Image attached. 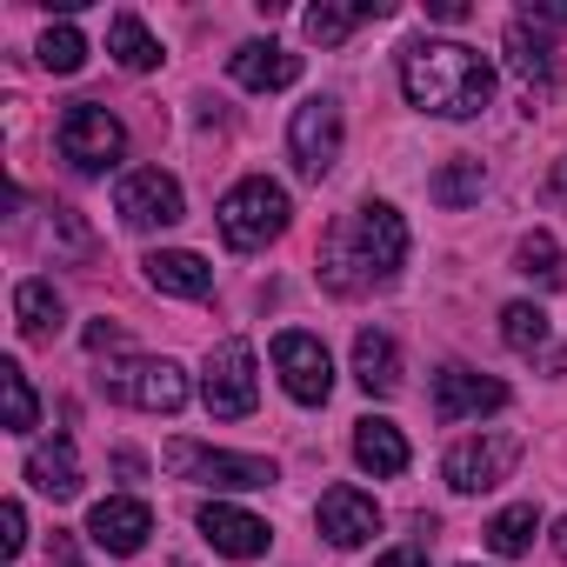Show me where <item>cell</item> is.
<instances>
[{
    "mask_svg": "<svg viewBox=\"0 0 567 567\" xmlns=\"http://www.w3.org/2000/svg\"><path fill=\"white\" fill-rule=\"evenodd\" d=\"M501 341L520 354V361H540L547 374H567V348H554V328L534 301H507L501 308Z\"/></svg>",
    "mask_w": 567,
    "mask_h": 567,
    "instance_id": "18",
    "label": "cell"
},
{
    "mask_svg": "<svg viewBox=\"0 0 567 567\" xmlns=\"http://www.w3.org/2000/svg\"><path fill=\"white\" fill-rule=\"evenodd\" d=\"M54 147H61V161H68L74 174H107V167H121V154H127V127H121L101 101H74V107L61 114V127H54Z\"/></svg>",
    "mask_w": 567,
    "mask_h": 567,
    "instance_id": "4",
    "label": "cell"
},
{
    "mask_svg": "<svg viewBox=\"0 0 567 567\" xmlns=\"http://www.w3.org/2000/svg\"><path fill=\"white\" fill-rule=\"evenodd\" d=\"M274 374L301 408H328V394H334V361H328L321 334H301V328L274 334Z\"/></svg>",
    "mask_w": 567,
    "mask_h": 567,
    "instance_id": "10",
    "label": "cell"
},
{
    "mask_svg": "<svg viewBox=\"0 0 567 567\" xmlns=\"http://www.w3.org/2000/svg\"><path fill=\"white\" fill-rule=\"evenodd\" d=\"M200 401L214 421H247L260 408V381H254V348L247 341H220L200 368Z\"/></svg>",
    "mask_w": 567,
    "mask_h": 567,
    "instance_id": "7",
    "label": "cell"
},
{
    "mask_svg": "<svg viewBox=\"0 0 567 567\" xmlns=\"http://www.w3.org/2000/svg\"><path fill=\"white\" fill-rule=\"evenodd\" d=\"M427 21H467V0H427Z\"/></svg>",
    "mask_w": 567,
    "mask_h": 567,
    "instance_id": "34",
    "label": "cell"
},
{
    "mask_svg": "<svg viewBox=\"0 0 567 567\" xmlns=\"http://www.w3.org/2000/svg\"><path fill=\"white\" fill-rule=\"evenodd\" d=\"M200 534H207V547H214V554H227V560H260V554H267V540H274L260 514L227 507V501H207V507H200Z\"/></svg>",
    "mask_w": 567,
    "mask_h": 567,
    "instance_id": "16",
    "label": "cell"
},
{
    "mask_svg": "<svg viewBox=\"0 0 567 567\" xmlns=\"http://www.w3.org/2000/svg\"><path fill=\"white\" fill-rule=\"evenodd\" d=\"M394 8H388V0H361V8H328V0H321V8H308V41L315 48H341L354 28H368V21H388Z\"/></svg>",
    "mask_w": 567,
    "mask_h": 567,
    "instance_id": "24",
    "label": "cell"
},
{
    "mask_svg": "<svg viewBox=\"0 0 567 567\" xmlns=\"http://www.w3.org/2000/svg\"><path fill=\"white\" fill-rule=\"evenodd\" d=\"M481 187H487V167L474 161V154H461V161H447L434 181H427V194H434V207H467V200H481Z\"/></svg>",
    "mask_w": 567,
    "mask_h": 567,
    "instance_id": "28",
    "label": "cell"
},
{
    "mask_svg": "<svg viewBox=\"0 0 567 567\" xmlns=\"http://www.w3.org/2000/svg\"><path fill=\"white\" fill-rule=\"evenodd\" d=\"M107 54H114L127 74H147V68H161V41H154V34H147V21H141V14H127V8L107 21Z\"/></svg>",
    "mask_w": 567,
    "mask_h": 567,
    "instance_id": "25",
    "label": "cell"
},
{
    "mask_svg": "<svg viewBox=\"0 0 567 567\" xmlns=\"http://www.w3.org/2000/svg\"><path fill=\"white\" fill-rule=\"evenodd\" d=\"M514 274H527L534 288H567V254H560V240L534 227V234L514 247Z\"/></svg>",
    "mask_w": 567,
    "mask_h": 567,
    "instance_id": "26",
    "label": "cell"
},
{
    "mask_svg": "<svg viewBox=\"0 0 567 567\" xmlns=\"http://www.w3.org/2000/svg\"><path fill=\"white\" fill-rule=\"evenodd\" d=\"M341 141H348V121H341V101L334 94H315L295 107L288 121V161L301 181H328L334 161H341Z\"/></svg>",
    "mask_w": 567,
    "mask_h": 567,
    "instance_id": "6",
    "label": "cell"
},
{
    "mask_svg": "<svg viewBox=\"0 0 567 567\" xmlns=\"http://www.w3.org/2000/svg\"><path fill=\"white\" fill-rule=\"evenodd\" d=\"M520 21L540 34V28H567V8H540V0H527V8H520Z\"/></svg>",
    "mask_w": 567,
    "mask_h": 567,
    "instance_id": "32",
    "label": "cell"
},
{
    "mask_svg": "<svg viewBox=\"0 0 567 567\" xmlns=\"http://www.w3.org/2000/svg\"><path fill=\"white\" fill-rule=\"evenodd\" d=\"M34 54H41V68H48V74H81V68H87V41H81V28H74V21H54V28L41 34V48H34Z\"/></svg>",
    "mask_w": 567,
    "mask_h": 567,
    "instance_id": "29",
    "label": "cell"
},
{
    "mask_svg": "<svg viewBox=\"0 0 567 567\" xmlns=\"http://www.w3.org/2000/svg\"><path fill=\"white\" fill-rule=\"evenodd\" d=\"M214 220H220V240H227L234 254H260V247H274L280 234H288L295 207H288V187H280V181L254 174V181H240V187L220 194Z\"/></svg>",
    "mask_w": 567,
    "mask_h": 567,
    "instance_id": "3",
    "label": "cell"
},
{
    "mask_svg": "<svg viewBox=\"0 0 567 567\" xmlns=\"http://www.w3.org/2000/svg\"><path fill=\"white\" fill-rule=\"evenodd\" d=\"M354 461L374 474V481H394V474H408V434L394 427V421H381V414H368V421H354Z\"/></svg>",
    "mask_w": 567,
    "mask_h": 567,
    "instance_id": "20",
    "label": "cell"
},
{
    "mask_svg": "<svg viewBox=\"0 0 567 567\" xmlns=\"http://www.w3.org/2000/svg\"><path fill=\"white\" fill-rule=\"evenodd\" d=\"M61 321H68V301L54 295V280H21V288H14V328L28 341H54Z\"/></svg>",
    "mask_w": 567,
    "mask_h": 567,
    "instance_id": "23",
    "label": "cell"
},
{
    "mask_svg": "<svg viewBox=\"0 0 567 567\" xmlns=\"http://www.w3.org/2000/svg\"><path fill=\"white\" fill-rule=\"evenodd\" d=\"M354 381L374 401H388L401 388V348H394V334H381V328H361L354 334Z\"/></svg>",
    "mask_w": 567,
    "mask_h": 567,
    "instance_id": "21",
    "label": "cell"
},
{
    "mask_svg": "<svg viewBox=\"0 0 567 567\" xmlns=\"http://www.w3.org/2000/svg\"><path fill=\"white\" fill-rule=\"evenodd\" d=\"M374 567H427V547H394V554H381Z\"/></svg>",
    "mask_w": 567,
    "mask_h": 567,
    "instance_id": "36",
    "label": "cell"
},
{
    "mask_svg": "<svg viewBox=\"0 0 567 567\" xmlns=\"http://www.w3.org/2000/svg\"><path fill=\"white\" fill-rule=\"evenodd\" d=\"M101 394L107 401H121V408H141V414H181V401H187V374L174 368V361H114L107 374H101Z\"/></svg>",
    "mask_w": 567,
    "mask_h": 567,
    "instance_id": "8",
    "label": "cell"
},
{
    "mask_svg": "<svg viewBox=\"0 0 567 567\" xmlns=\"http://www.w3.org/2000/svg\"><path fill=\"white\" fill-rule=\"evenodd\" d=\"M167 467H174V481H194V487H214V494L280 481L267 454H227V447H200V441H167Z\"/></svg>",
    "mask_w": 567,
    "mask_h": 567,
    "instance_id": "5",
    "label": "cell"
},
{
    "mask_svg": "<svg viewBox=\"0 0 567 567\" xmlns=\"http://www.w3.org/2000/svg\"><path fill=\"white\" fill-rule=\"evenodd\" d=\"M534 534H540V507H534V501H520V507H501V514L487 520V547H494L501 560L527 554V547H534Z\"/></svg>",
    "mask_w": 567,
    "mask_h": 567,
    "instance_id": "27",
    "label": "cell"
},
{
    "mask_svg": "<svg viewBox=\"0 0 567 567\" xmlns=\"http://www.w3.org/2000/svg\"><path fill=\"white\" fill-rule=\"evenodd\" d=\"M141 274H147V288H154V295H174V301H207V295H214V267H207L200 254H187V247H161V254H147Z\"/></svg>",
    "mask_w": 567,
    "mask_h": 567,
    "instance_id": "19",
    "label": "cell"
},
{
    "mask_svg": "<svg viewBox=\"0 0 567 567\" xmlns=\"http://www.w3.org/2000/svg\"><path fill=\"white\" fill-rule=\"evenodd\" d=\"M21 547H28V507H21V501H8V507H0V554L21 560Z\"/></svg>",
    "mask_w": 567,
    "mask_h": 567,
    "instance_id": "31",
    "label": "cell"
},
{
    "mask_svg": "<svg viewBox=\"0 0 567 567\" xmlns=\"http://www.w3.org/2000/svg\"><path fill=\"white\" fill-rule=\"evenodd\" d=\"M554 554H560V560H567V520H560V527H554Z\"/></svg>",
    "mask_w": 567,
    "mask_h": 567,
    "instance_id": "38",
    "label": "cell"
},
{
    "mask_svg": "<svg viewBox=\"0 0 567 567\" xmlns=\"http://www.w3.org/2000/svg\"><path fill=\"white\" fill-rule=\"evenodd\" d=\"M114 348H127V334L107 328V321H94V328H87V354H114Z\"/></svg>",
    "mask_w": 567,
    "mask_h": 567,
    "instance_id": "33",
    "label": "cell"
},
{
    "mask_svg": "<svg viewBox=\"0 0 567 567\" xmlns=\"http://www.w3.org/2000/svg\"><path fill=\"white\" fill-rule=\"evenodd\" d=\"M87 534H94V547H107V554H141L147 534H154V507L134 501V494H107V501L87 514Z\"/></svg>",
    "mask_w": 567,
    "mask_h": 567,
    "instance_id": "15",
    "label": "cell"
},
{
    "mask_svg": "<svg viewBox=\"0 0 567 567\" xmlns=\"http://www.w3.org/2000/svg\"><path fill=\"white\" fill-rule=\"evenodd\" d=\"M554 200H567V154L554 161Z\"/></svg>",
    "mask_w": 567,
    "mask_h": 567,
    "instance_id": "37",
    "label": "cell"
},
{
    "mask_svg": "<svg viewBox=\"0 0 567 567\" xmlns=\"http://www.w3.org/2000/svg\"><path fill=\"white\" fill-rule=\"evenodd\" d=\"M114 214H121V227H134V234H161V227H174V220L187 214V200H181V181H174V174L134 167V174H121V187H114Z\"/></svg>",
    "mask_w": 567,
    "mask_h": 567,
    "instance_id": "9",
    "label": "cell"
},
{
    "mask_svg": "<svg viewBox=\"0 0 567 567\" xmlns=\"http://www.w3.org/2000/svg\"><path fill=\"white\" fill-rule=\"evenodd\" d=\"M401 94L421 114L474 121L494 101V61L474 54L467 41H408L401 48Z\"/></svg>",
    "mask_w": 567,
    "mask_h": 567,
    "instance_id": "2",
    "label": "cell"
},
{
    "mask_svg": "<svg viewBox=\"0 0 567 567\" xmlns=\"http://www.w3.org/2000/svg\"><path fill=\"white\" fill-rule=\"evenodd\" d=\"M48 554H54V567H81V547H74V534H61V527H54V547H48Z\"/></svg>",
    "mask_w": 567,
    "mask_h": 567,
    "instance_id": "35",
    "label": "cell"
},
{
    "mask_svg": "<svg viewBox=\"0 0 567 567\" xmlns=\"http://www.w3.org/2000/svg\"><path fill=\"white\" fill-rule=\"evenodd\" d=\"M408 260V220L388 207V200H368L354 214H341L328 234H321V288L341 295V301H361V295H381L394 288V274Z\"/></svg>",
    "mask_w": 567,
    "mask_h": 567,
    "instance_id": "1",
    "label": "cell"
},
{
    "mask_svg": "<svg viewBox=\"0 0 567 567\" xmlns=\"http://www.w3.org/2000/svg\"><path fill=\"white\" fill-rule=\"evenodd\" d=\"M501 54H507V68H514V81H520V101H527V114H540L554 94H560V68H554V48L514 14L507 21V34H501Z\"/></svg>",
    "mask_w": 567,
    "mask_h": 567,
    "instance_id": "13",
    "label": "cell"
},
{
    "mask_svg": "<svg viewBox=\"0 0 567 567\" xmlns=\"http://www.w3.org/2000/svg\"><path fill=\"white\" fill-rule=\"evenodd\" d=\"M507 408V381L481 374V368H461L447 361L434 374V421L441 427H461V421H481V414H501Z\"/></svg>",
    "mask_w": 567,
    "mask_h": 567,
    "instance_id": "12",
    "label": "cell"
},
{
    "mask_svg": "<svg viewBox=\"0 0 567 567\" xmlns=\"http://www.w3.org/2000/svg\"><path fill=\"white\" fill-rule=\"evenodd\" d=\"M28 481H34L48 501H74V494H81V454H74V441H68V434L41 441V447L28 454Z\"/></svg>",
    "mask_w": 567,
    "mask_h": 567,
    "instance_id": "22",
    "label": "cell"
},
{
    "mask_svg": "<svg viewBox=\"0 0 567 567\" xmlns=\"http://www.w3.org/2000/svg\"><path fill=\"white\" fill-rule=\"evenodd\" d=\"M315 527H321L334 547H368V540L381 534V501L341 481V487H328V494H321V507H315Z\"/></svg>",
    "mask_w": 567,
    "mask_h": 567,
    "instance_id": "14",
    "label": "cell"
},
{
    "mask_svg": "<svg viewBox=\"0 0 567 567\" xmlns=\"http://www.w3.org/2000/svg\"><path fill=\"white\" fill-rule=\"evenodd\" d=\"M0 394H8V427L14 434H34L41 427V401L28 388V368L21 361H0Z\"/></svg>",
    "mask_w": 567,
    "mask_h": 567,
    "instance_id": "30",
    "label": "cell"
},
{
    "mask_svg": "<svg viewBox=\"0 0 567 567\" xmlns=\"http://www.w3.org/2000/svg\"><path fill=\"white\" fill-rule=\"evenodd\" d=\"M514 461H520V441L514 434H474V441H454L447 447L441 474H447L454 494H487V487H501L514 474Z\"/></svg>",
    "mask_w": 567,
    "mask_h": 567,
    "instance_id": "11",
    "label": "cell"
},
{
    "mask_svg": "<svg viewBox=\"0 0 567 567\" xmlns=\"http://www.w3.org/2000/svg\"><path fill=\"white\" fill-rule=\"evenodd\" d=\"M227 74H234L247 94H280V87L301 81V54L274 48V41H240V48L227 54Z\"/></svg>",
    "mask_w": 567,
    "mask_h": 567,
    "instance_id": "17",
    "label": "cell"
}]
</instances>
